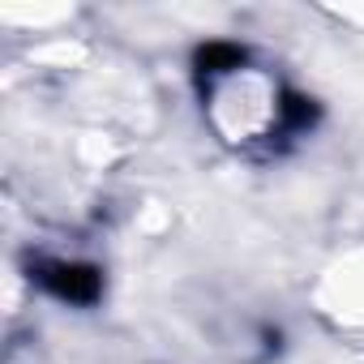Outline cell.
Wrapping results in <instances>:
<instances>
[{"mask_svg": "<svg viewBox=\"0 0 364 364\" xmlns=\"http://www.w3.org/2000/svg\"><path fill=\"white\" fill-rule=\"evenodd\" d=\"M43 283H52V287H56L60 296H69V300H90L95 287H99V274L86 270V266H48Z\"/></svg>", "mask_w": 364, "mask_h": 364, "instance_id": "1", "label": "cell"}]
</instances>
